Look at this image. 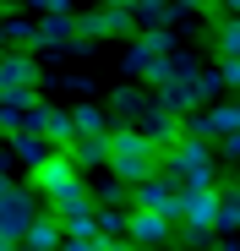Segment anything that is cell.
<instances>
[{
  "label": "cell",
  "instance_id": "obj_27",
  "mask_svg": "<svg viewBox=\"0 0 240 251\" xmlns=\"http://www.w3.org/2000/svg\"><path fill=\"white\" fill-rule=\"evenodd\" d=\"M6 251H38V246H27V240H11V246H6Z\"/></svg>",
  "mask_w": 240,
  "mask_h": 251
},
{
  "label": "cell",
  "instance_id": "obj_14",
  "mask_svg": "<svg viewBox=\"0 0 240 251\" xmlns=\"http://www.w3.org/2000/svg\"><path fill=\"white\" fill-rule=\"evenodd\" d=\"M22 240H27V246H38V251H55L66 235H60V219H55V213H33V219H27V229H22Z\"/></svg>",
  "mask_w": 240,
  "mask_h": 251
},
{
  "label": "cell",
  "instance_id": "obj_29",
  "mask_svg": "<svg viewBox=\"0 0 240 251\" xmlns=\"http://www.w3.org/2000/svg\"><path fill=\"white\" fill-rule=\"evenodd\" d=\"M235 6H240V0H218V11H235Z\"/></svg>",
  "mask_w": 240,
  "mask_h": 251
},
{
  "label": "cell",
  "instance_id": "obj_13",
  "mask_svg": "<svg viewBox=\"0 0 240 251\" xmlns=\"http://www.w3.org/2000/svg\"><path fill=\"white\" fill-rule=\"evenodd\" d=\"M158 109H169V115H186L191 104H196V93H191V76H164L158 82V99H153Z\"/></svg>",
  "mask_w": 240,
  "mask_h": 251
},
{
  "label": "cell",
  "instance_id": "obj_26",
  "mask_svg": "<svg viewBox=\"0 0 240 251\" xmlns=\"http://www.w3.org/2000/svg\"><path fill=\"white\" fill-rule=\"evenodd\" d=\"M175 11H213L208 0H175Z\"/></svg>",
  "mask_w": 240,
  "mask_h": 251
},
{
  "label": "cell",
  "instance_id": "obj_12",
  "mask_svg": "<svg viewBox=\"0 0 240 251\" xmlns=\"http://www.w3.org/2000/svg\"><path fill=\"white\" fill-rule=\"evenodd\" d=\"M71 17L76 11H44V22H33V33H38V44H76V27H71Z\"/></svg>",
  "mask_w": 240,
  "mask_h": 251
},
{
  "label": "cell",
  "instance_id": "obj_21",
  "mask_svg": "<svg viewBox=\"0 0 240 251\" xmlns=\"http://www.w3.org/2000/svg\"><path fill=\"white\" fill-rule=\"evenodd\" d=\"M126 197H131V191H126V180H104L98 191H88V202H109V207H120Z\"/></svg>",
  "mask_w": 240,
  "mask_h": 251
},
{
  "label": "cell",
  "instance_id": "obj_16",
  "mask_svg": "<svg viewBox=\"0 0 240 251\" xmlns=\"http://www.w3.org/2000/svg\"><path fill=\"white\" fill-rule=\"evenodd\" d=\"M147 104H153L147 88H115V93H109V115H115V120H137Z\"/></svg>",
  "mask_w": 240,
  "mask_h": 251
},
{
  "label": "cell",
  "instance_id": "obj_7",
  "mask_svg": "<svg viewBox=\"0 0 240 251\" xmlns=\"http://www.w3.org/2000/svg\"><path fill=\"white\" fill-rule=\"evenodd\" d=\"M38 82H44V66L27 50H0V88H38Z\"/></svg>",
  "mask_w": 240,
  "mask_h": 251
},
{
  "label": "cell",
  "instance_id": "obj_30",
  "mask_svg": "<svg viewBox=\"0 0 240 251\" xmlns=\"http://www.w3.org/2000/svg\"><path fill=\"white\" fill-rule=\"evenodd\" d=\"M142 251H164V246H142Z\"/></svg>",
  "mask_w": 240,
  "mask_h": 251
},
{
  "label": "cell",
  "instance_id": "obj_22",
  "mask_svg": "<svg viewBox=\"0 0 240 251\" xmlns=\"http://www.w3.org/2000/svg\"><path fill=\"white\" fill-rule=\"evenodd\" d=\"M218 88H240V55H218Z\"/></svg>",
  "mask_w": 240,
  "mask_h": 251
},
{
  "label": "cell",
  "instance_id": "obj_23",
  "mask_svg": "<svg viewBox=\"0 0 240 251\" xmlns=\"http://www.w3.org/2000/svg\"><path fill=\"white\" fill-rule=\"evenodd\" d=\"M55 251H98V240H60Z\"/></svg>",
  "mask_w": 240,
  "mask_h": 251
},
{
  "label": "cell",
  "instance_id": "obj_3",
  "mask_svg": "<svg viewBox=\"0 0 240 251\" xmlns=\"http://www.w3.org/2000/svg\"><path fill=\"white\" fill-rule=\"evenodd\" d=\"M131 202H137V207H147V213H164V219H175V213H180V186H175L164 170H153V175L131 180Z\"/></svg>",
  "mask_w": 240,
  "mask_h": 251
},
{
  "label": "cell",
  "instance_id": "obj_10",
  "mask_svg": "<svg viewBox=\"0 0 240 251\" xmlns=\"http://www.w3.org/2000/svg\"><path fill=\"white\" fill-rule=\"evenodd\" d=\"M213 186H218V180H213ZM213 186L180 191V213H175V219H186V229H213Z\"/></svg>",
  "mask_w": 240,
  "mask_h": 251
},
{
  "label": "cell",
  "instance_id": "obj_20",
  "mask_svg": "<svg viewBox=\"0 0 240 251\" xmlns=\"http://www.w3.org/2000/svg\"><path fill=\"white\" fill-rule=\"evenodd\" d=\"M213 17H218V33H213L218 55H240V22H235L229 11H213Z\"/></svg>",
  "mask_w": 240,
  "mask_h": 251
},
{
  "label": "cell",
  "instance_id": "obj_11",
  "mask_svg": "<svg viewBox=\"0 0 240 251\" xmlns=\"http://www.w3.org/2000/svg\"><path fill=\"white\" fill-rule=\"evenodd\" d=\"M55 153L49 137H38V131H11V164H22V170H33V164H44Z\"/></svg>",
  "mask_w": 240,
  "mask_h": 251
},
{
  "label": "cell",
  "instance_id": "obj_2",
  "mask_svg": "<svg viewBox=\"0 0 240 251\" xmlns=\"http://www.w3.org/2000/svg\"><path fill=\"white\" fill-rule=\"evenodd\" d=\"M158 170H164L180 191H202V186L218 180V175H213V148H208V142H196V137L169 142L164 153H158Z\"/></svg>",
  "mask_w": 240,
  "mask_h": 251
},
{
  "label": "cell",
  "instance_id": "obj_18",
  "mask_svg": "<svg viewBox=\"0 0 240 251\" xmlns=\"http://www.w3.org/2000/svg\"><path fill=\"white\" fill-rule=\"evenodd\" d=\"M60 235H66V240H98V235H93V202L76 207V213H66V219H60Z\"/></svg>",
  "mask_w": 240,
  "mask_h": 251
},
{
  "label": "cell",
  "instance_id": "obj_6",
  "mask_svg": "<svg viewBox=\"0 0 240 251\" xmlns=\"http://www.w3.org/2000/svg\"><path fill=\"white\" fill-rule=\"evenodd\" d=\"M126 240L131 246H169L175 240V219L147 213V207H131V213H126Z\"/></svg>",
  "mask_w": 240,
  "mask_h": 251
},
{
  "label": "cell",
  "instance_id": "obj_5",
  "mask_svg": "<svg viewBox=\"0 0 240 251\" xmlns=\"http://www.w3.org/2000/svg\"><path fill=\"white\" fill-rule=\"evenodd\" d=\"M169 50H175V33H169V27H147V33L137 38V44L126 50V60H120V66H126L131 76H142V82H147V71H153L158 60H164Z\"/></svg>",
  "mask_w": 240,
  "mask_h": 251
},
{
  "label": "cell",
  "instance_id": "obj_9",
  "mask_svg": "<svg viewBox=\"0 0 240 251\" xmlns=\"http://www.w3.org/2000/svg\"><path fill=\"white\" fill-rule=\"evenodd\" d=\"M27 131H38V137H49L55 148H66V142H71V120H66V109H55V104L38 99V104L27 109Z\"/></svg>",
  "mask_w": 240,
  "mask_h": 251
},
{
  "label": "cell",
  "instance_id": "obj_19",
  "mask_svg": "<svg viewBox=\"0 0 240 251\" xmlns=\"http://www.w3.org/2000/svg\"><path fill=\"white\" fill-rule=\"evenodd\" d=\"M76 207H88V186L76 180V186H66V191H55L49 197V213L55 219H66V213H76Z\"/></svg>",
  "mask_w": 240,
  "mask_h": 251
},
{
  "label": "cell",
  "instance_id": "obj_8",
  "mask_svg": "<svg viewBox=\"0 0 240 251\" xmlns=\"http://www.w3.org/2000/svg\"><path fill=\"white\" fill-rule=\"evenodd\" d=\"M137 131L158 148V153H164L169 142H180V115H169V109H158V104H147L142 115H137Z\"/></svg>",
  "mask_w": 240,
  "mask_h": 251
},
{
  "label": "cell",
  "instance_id": "obj_24",
  "mask_svg": "<svg viewBox=\"0 0 240 251\" xmlns=\"http://www.w3.org/2000/svg\"><path fill=\"white\" fill-rule=\"evenodd\" d=\"M98 251H142V246H131V240H98Z\"/></svg>",
  "mask_w": 240,
  "mask_h": 251
},
{
  "label": "cell",
  "instance_id": "obj_15",
  "mask_svg": "<svg viewBox=\"0 0 240 251\" xmlns=\"http://www.w3.org/2000/svg\"><path fill=\"white\" fill-rule=\"evenodd\" d=\"M66 120H71V137H104L109 131V115L98 104H76V109H66Z\"/></svg>",
  "mask_w": 240,
  "mask_h": 251
},
{
  "label": "cell",
  "instance_id": "obj_28",
  "mask_svg": "<svg viewBox=\"0 0 240 251\" xmlns=\"http://www.w3.org/2000/svg\"><path fill=\"white\" fill-rule=\"evenodd\" d=\"M213 251H240V246H235V240H218V246H213Z\"/></svg>",
  "mask_w": 240,
  "mask_h": 251
},
{
  "label": "cell",
  "instance_id": "obj_1",
  "mask_svg": "<svg viewBox=\"0 0 240 251\" xmlns=\"http://www.w3.org/2000/svg\"><path fill=\"white\" fill-rule=\"evenodd\" d=\"M104 164H109V175L115 180H142L158 170V148L137 131V126H120V131H104Z\"/></svg>",
  "mask_w": 240,
  "mask_h": 251
},
{
  "label": "cell",
  "instance_id": "obj_4",
  "mask_svg": "<svg viewBox=\"0 0 240 251\" xmlns=\"http://www.w3.org/2000/svg\"><path fill=\"white\" fill-rule=\"evenodd\" d=\"M76 180H82V170L71 164L66 148H55L44 164H33V170H27V186H33V191H44V197H55V191H66V186H76Z\"/></svg>",
  "mask_w": 240,
  "mask_h": 251
},
{
  "label": "cell",
  "instance_id": "obj_17",
  "mask_svg": "<svg viewBox=\"0 0 240 251\" xmlns=\"http://www.w3.org/2000/svg\"><path fill=\"white\" fill-rule=\"evenodd\" d=\"M38 44V33L27 17H11V22H0V50H33Z\"/></svg>",
  "mask_w": 240,
  "mask_h": 251
},
{
  "label": "cell",
  "instance_id": "obj_25",
  "mask_svg": "<svg viewBox=\"0 0 240 251\" xmlns=\"http://www.w3.org/2000/svg\"><path fill=\"white\" fill-rule=\"evenodd\" d=\"M38 11H71V0H33Z\"/></svg>",
  "mask_w": 240,
  "mask_h": 251
}]
</instances>
